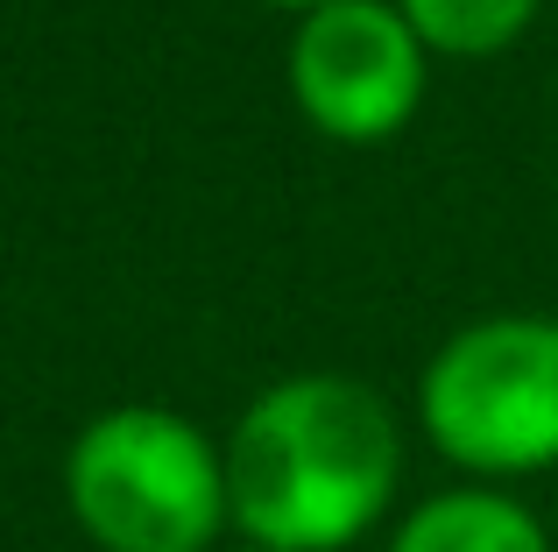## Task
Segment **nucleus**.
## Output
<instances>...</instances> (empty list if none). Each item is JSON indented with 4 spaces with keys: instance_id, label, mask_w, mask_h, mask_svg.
<instances>
[{
    "instance_id": "obj_1",
    "label": "nucleus",
    "mask_w": 558,
    "mask_h": 552,
    "mask_svg": "<svg viewBox=\"0 0 558 552\" xmlns=\"http://www.w3.org/2000/svg\"><path fill=\"white\" fill-rule=\"evenodd\" d=\"M403 489V425L361 375H283L227 432V511L241 545L347 552Z\"/></svg>"
},
{
    "instance_id": "obj_2",
    "label": "nucleus",
    "mask_w": 558,
    "mask_h": 552,
    "mask_svg": "<svg viewBox=\"0 0 558 552\" xmlns=\"http://www.w3.org/2000/svg\"><path fill=\"white\" fill-rule=\"evenodd\" d=\"M71 525L99 552H213L227 511V446L184 411L113 404L64 454Z\"/></svg>"
},
{
    "instance_id": "obj_3",
    "label": "nucleus",
    "mask_w": 558,
    "mask_h": 552,
    "mask_svg": "<svg viewBox=\"0 0 558 552\" xmlns=\"http://www.w3.org/2000/svg\"><path fill=\"white\" fill-rule=\"evenodd\" d=\"M417 425L488 489L558 468V319L502 312L460 326L417 375Z\"/></svg>"
},
{
    "instance_id": "obj_4",
    "label": "nucleus",
    "mask_w": 558,
    "mask_h": 552,
    "mask_svg": "<svg viewBox=\"0 0 558 552\" xmlns=\"http://www.w3.org/2000/svg\"><path fill=\"white\" fill-rule=\"evenodd\" d=\"M424 43L389 0H326L290 28V99L326 142L375 149L424 99Z\"/></svg>"
},
{
    "instance_id": "obj_5",
    "label": "nucleus",
    "mask_w": 558,
    "mask_h": 552,
    "mask_svg": "<svg viewBox=\"0 0 558 552\" xmlns=\"http://www.w3.org/2000/svg\"><path fill=\"white\" fill-rule=\"evenodd\" d=\"M389 552H558V545L531 503H517L509 489L466 482L396 517Z\"/></svg>"
},
{
    "instance_id": "obj_6",
    "label": "nucleus",
    "mask_w": 558,
    "mask_h": 552,
    "mask_svg": "<svg viewBox=\"0 0 558 552\" xmlns=\"http://www.w3.org/2000/svg\"><path fill=\"white\" fill-rule=\"evenodd\" d=\"M403 22L417 28L424 50L438 57H495L531 36L545 0H396Z\"/></svg>"
},
{
    "instance_id": "obj_7",
    "label": "nucleus",
    "mask_w": 558,
    "mask_h": 552,
    "mask_svg": "<svg viewBox=\"0 0 558 552\" xmlns=\"http://www.w3.org/2000/svg\"><path fill=\"white\" fill-rule=\"evenodd\" d=\"M262 8H298V14H312V8H326V0H262Z\"/></svg>"
},
{
    "instance_id": "obj_8",
    "label": "nucleus",
    "mask_w": 558,
    "mask_h": 552,
    "mask_svg": "<svg viewBox=\"0 0 558 552\" xmlns=\"http://www.w3.org/2000/svg\"><path fill=\"white\" fill-rule=\"evenodd\" d=\"M241 552H269V545H241Z\"/></svg>"
}]
</instances>
